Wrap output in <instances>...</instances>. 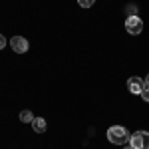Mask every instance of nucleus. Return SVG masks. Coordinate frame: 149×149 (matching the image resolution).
<instances>
[{
    "mask_svg": "<svg viewBox=\"0 0 149 149\" xmlns=\"http://www.w3.org/2000/svg\"><path fill=\"white\" fill-rule=\"evenodd\" d=\"M129 133H127V129L123 125H111L107 129V139L113 143V145H123L125 141H129Z\"/></svg>",
    "mask_w": 149,
    "mask_h": 149,
    "instance_id": "f257e3e1",
    "label": "nucleus"
},
{
    "mask_svg": "<svg viewBox=\"0 0 149 149\" xmlns=\"http://www.w3.org/2000/svg\"><path fill=\"white\" fill-rule=\"evenodd\" d=\"M129 145L133 149H149V133L147 131H135L129 137Z\"/></svg>",
    "mask_w": 149,
    "mask_h": 149,
    "instance_id": "f03ea898",
    "label": "nucleus"
},
{
    "mask_svg": "<svg viewBox=\"0 0 149 149\" xmlns=\"http://www.w3.org/2000/svg\"><path fill=\"white\" fill-rule=\"evenodd\" d=\"M125 30L129 32V34H133V36L141 34V30H143V20H141L139 16H127Z\"/></svg>",
    "mask_w": 149,
    "mask_h": 149,
    "instance_id": "7ed1b4c3",
    "label": "nucleus"
},
{
    "mask_svg": "<svg viewBox=\"0 0 149 149\" xmlns=\"http://www.w3.org/2000/svg\"><path fill=\"white\" fill-rule=\"evenodd\" d=\"M10 46L16 54H24V52H28V40L22 36H14L10 38Z\"/></svg>",
    "mask_w": 149,
    "mask_h": 149,
    "instance_id": "20e7f679",
    "label": "nucleus"
},
{
    "mask_svg": "<svg viewBox=\"0 0 149 149\" xmlns=\"http://www.w3.org/2000/svg\"><path fill=\"white\" fill-rule=\"evenodd\" d=\"M143 88H145V84H143L141 78H135V76H133V78L127 80V90H129L131 93H141Z\"/></svg>",
    "mask_w": 149,
    "mask_h": 149,
    "instance_id": "39448f33",
    "label": "nucleus"
},
{
    "mask_svg": "<svg viewBox=\"0 0 149 149\" xmlns=\"http://www.w3.org/2000/svg\"><path fill=\"white\" fill-rule=\"evenodd\" d=\"M32 127H34L36 133H44V131H46V119H44V117H34Z\"/></svg>",
    "mask_w": 149,
    "mask_h": 149,
    "instance_id": "423d86ee",
    "label": "nucleus"
},
{
    "mask_svg": "<svg viewBox=\"0 0 149 149\" xmlns=\"http://www.w3.org/2000/svg\"><path fill=\"white\" fill-rule=\"evenodd\" d=\"M20 121H22V123H32V121H34L32 111H28V109H26V111H22V113H20Z\"/></svg>",
    "mask_w": 149,
    "mask_h": 149,
    "instance_id": "0eeeda50",
    "label": "nucleus"
},
{
    "mask_svg": "<svg viewBox=\"0 0 149 149\" xmlns=\"http://www.w3.org/2000/svg\"><path fill=\"white\" fill-rule=\"evenodd\" d=\"M93 2L95 0H78V4H80L81 8H90V6H93Z\"/></svg>",
    "mask_w": 149,
    "mask_h": 149,
    "instance_id": "6e6552de",
    "label": "nucleus"
},
{
    "mask_svg": "<svg viewBox=\"0 0 149 149\" xmlns=\"http://www.w3.org/2000/svg\"><path fill=\"white\" fill-rule=\"evenodd\" d=\"M141 97H143V102H149V88H143V92L139 93Z\"/></svg>",
    "mask_w": 149,
    "mask_h": 149,
    "instance_id": "1a4fd4ad",
    "label": "nucleus"
},
{
    "mask_svg": "<svg viewBox=\"0 0 149 149\" xmlns=\"http://www.w3.org/2000/svg\"><path fill=\"white\" fill-rule=\"evenodd\" d=\"M4 46H6V38H4V36H0V50H2Z\"/></svg>",
    "mask_w": 149,
    "mask_h": 149,
    "instance_id": "9d476101",
    "label": "nucleus"
},
{
    "mask_svg": "<svg viewBox=\"0 0 149 149\" xmlns=\"http://www.w3.org/2000/svg\"><path fill=\"white\" fill-rule=\"evenodd\" d=\"M143 84H145V88H149V74L145 76V80H143Z\"/></svg>",
    "mask_w": 149,
    "mask_h": 149,
    "instance_id": "9b49d317",
    "label": "nucleus"
},
{
    "mask_svg": "<svg viewBox=\"0 0 149 149\" xmlns=\"http://www.w3.org/2000/svg\"><path fill=\"white\" fill-rule=\"evenodd\" d=\"M123 149H133V147H131V145H125V147H123Z\"/></svg>",
    "mask_w": 149,
    "mask_h": 149,
    "instance_id": "f8f14e48",
    "label": "nucleus"
}]
</instances>
